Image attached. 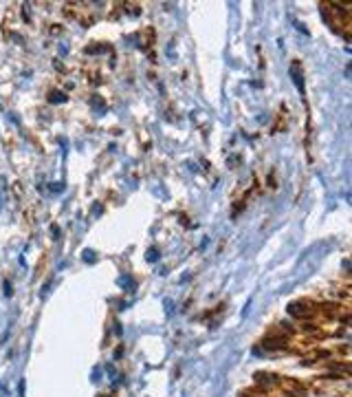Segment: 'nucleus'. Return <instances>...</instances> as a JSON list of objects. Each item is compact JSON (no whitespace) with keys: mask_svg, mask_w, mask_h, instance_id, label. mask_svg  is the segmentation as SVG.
Instances as JSON below:
<instances>
[{"mask_svg":"<svg viewBox=\"0 0 352 397\" xmlns=\"http://www.w3.org/2000/svg\"><path fill=\"white\" fill-rule=\"evenodd\" d=\"M291 75H293L295 86L299 88V93H304V80H301V71H297V64H293V66H291Z\"/></svg>","mask_w":352,"mask_h":397,"instance_id":"obj_1","label":"nucleus"},{"mask_svg":"<svg viewBox=\"0 0 352 397\" xmlns=\"http://www.w3.org/2000/svg\"><path fill=\"white\" fill-rule=\"evenodd\" d=\"M304 307H306V302H293L291 307H288V311H291L293 316H304V313H306Z\"/></svg>","mask_w":352,"mask_h":397,"instance_id":"obj_2","label":"nucleus"},{"mask_svg":"<svg viewBox=\"0 0 352 397\" xmlns=\"http://www.w3.org/2000/svg\"><path fill=\"white\" fill-rule=\"evenodd\" d=\"M90 106L97 108V110H104V108H106V104H104V100H102L99 95H93V97H90Z\"/></svg>","mask_w":352,"mask_h":397,"instance_id":"obj_3","label":"nucleus"},{"mask_svg":"<svg viewBox=\"0 0 352 397\" xmlns=\"http://www.w3.org/2000/svg\"><path fill=\"white\" fill-rule=\"evenodd\" d=\"M284 344H286L284 340H266V342H264L266 349H282Z\"/></svg>","mask_w":352,"mask_h":397,"instance_id":"obj_4","label":"nucleus"},{"mask_svg":"<svg viewBox=\"0 0 352 397\" xmlns=\"http://www.w3.org/2000/svg\"><path fill=\"white\" fill-rule=\"evenodd\" d=\"M48 100L55 102V104H60V102H64V100H66V95H64V93H60V90H53V93H48Z\"/></svg>","mask_w":352,"mask_h":397,"instance_id":"obj_5","label":"nucleus"},{"mask_svg":"<svg viewBox=\"0 0 352 397\" xmlns=\"http://www.w3.org/2000/svg\"><path fill=\"white\" fill-rule=\"evenodd\" d=\"M147 261H150V263H154V261H157V249H147Z\"/></svg>","mask_w":352,"mask_h":397,"instance_id":"obj_6","label":"nucleus"},{"mask_svg":"<svg viewBox=\"0 0 352 397\" xmlns=\"http://www.w3.org/2000/svg\"><path fill=\"white\" fill-rule=\"evenodd\" d=\"M84 259H86V261H95V254L93 252H84Z\"/></svg>","mask_w":352,"mask_h":397,"instance_id":"obj_7","label":"nucleus"},{"mask_svg":"<svg viewBox=\"0 0 352 397\" xmlns=\"http://www.w3.org/2000/svg\"><path fill=\"white\" fill-rule=\"evenodd\" d=\"M5 289H7L5 294H7V296H11V285H9V283H5Z\"/></svg>","mask_w":352,"mask_h":397,"instance_id":"obj_8","label":"nucleus"}]
</instances>
